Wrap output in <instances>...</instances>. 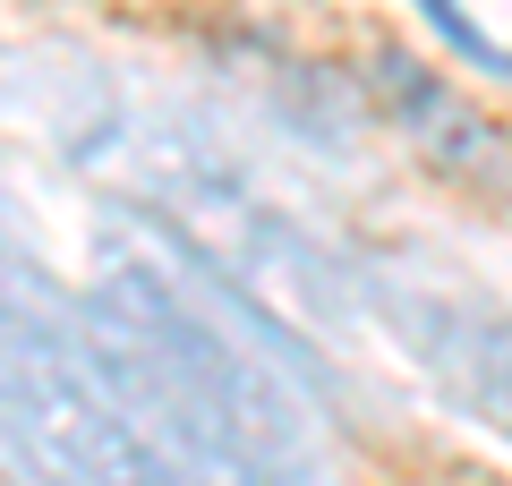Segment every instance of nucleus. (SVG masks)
Instances as JSON below:
<instances>
[{
    "instance_id": "nucleus-1",
    "label": "nucleus",
    "mask_w": 512,
    "mask_h": 486,
    "mask_svg": "<svg viewBox=\"0 0 512 486\" xmlns=\"http://www.w3.org/2000/svg\"><path fill=\"white\" fill-rule=\"evenodd\" d=\"M94 376L154 469L180 486H316L308 418L291 410L222 324H205L163 273L120 265L94 282Z\"/></svg>"
},
{
    "instance_id": "nucleus-2",
    "label": "nucleus",
    "mask_w": 512,
    "mask_h": 486,
    "mask_svg": "<svg viewBox=\"0 0 512 486\" xmlns=\"http://www.w3.org/2000/svg\"><path fill=\"white\" fill-rule=\"evenodd\" d=\"M0 435L52 486H163V469L111 410L86 342L43 299V273H26L9 239H0Z\"/></svg>"
},
{
    "instance_id": "nucleus-3",
    "label": "nucleus",
    "mask_w": 512,
    "mask_h": 486,
    "mask_svg": "<svg viewBox=\"0 0 512 486\" xmlns=\"http://www.w3.org/2000/svg\"><path fill=\"white\" fill-rule=\"evenodd\" d=\"M367 94L384 103V120L419 145L427 171H444L453 188L512 197V137H504V120H487L453 77L419 69L410 52H376V60H367Z\"/></svg>"
},
{
    "instance_id": "nucleus-4",
    "label": "nucleus",
    "mask_w": 512,
    "mask_h": 486,
    "mask_svg": "<svg viewBox=\"0 0 512 486\" xmlns=\"http://www.w3.org/2000/svg\"><path fill=\"white\" fill-rule=\"evenodd\" d=\"M419 9H427V26H436V35L453 43V52L470 60V69H487V77H512V52H504V43H487V35H478L461 0H419Z\"/></svg>"
}]
</instances>
